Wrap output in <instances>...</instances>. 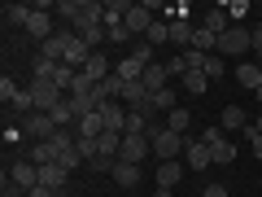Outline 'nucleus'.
<instances>
[{
    "mask_svg": "<svg viewBox=\"0 0 262 197\" xmlns=\"http://www.w3.org/2000/svg\"><path fill=\"white\" fill-rule=\"evenodd\" d=\"M57 13H61V18H70L75 22L79 31H88V27H105V5L101 0H61V5H57Z\"/></svg>",
    "mask_w": 262,
    "mask_h": 197,
    "instance_id": "nucleus-1",
    "label": "nucleus"
},
{
    "mask_svg": "<svg viewBox=\"0 0 262 197\" xmlns=\"http://www.w3.org/2000/svg\"><path fill=\"white\" fill-rule=\"evenodd\" d=\"M27 92H31V105H35V114H48V110H57V105L66 101L61 88H57L53 79H31Z\"/></svg>",
    "mask_w": 262,
    "mask_h": 197,
    "instance_id": "nucleus-2",
    "label": "nucleus"
},
{
    "mask_svg": "<svg viewBox=\"0 0 262 197\" xmlns=\"http://www.w3.org/2000/svg\"><path fill=\"white\" fill-rule=\"evenodd\" d=\"M184 149H188V136H175V131H166V127L153 136V153H158V162H175Z\"/></svg>",
    "mask_w": 262,
    "mask_h": 197,
    "instance_id": "nucleus-3",
    "label": "nucleus"
},
{
    "mask_svg": "<svg viewBox=\"0 0 262 197\" xmlns=\"http://www.w3.org/2000/svg\"><path fill=\"white\" fill-rule=\"evenodd\" d=\"M57 131H61V127H57V123L48 119V114H27V119H22V136H31V141H35V145L53 141Z\"/></svg>",
    "mask_w": 262,
    "mask_h": 197,
    "instance_id": "nucleus-4",
    "label": "nucleus"
},
{
    "mask_svg": "<svg viewBox=\"0 0 262 197\" xmlns=\"http://www.w3.org/2000/svg\"><path fill=\"white\" fill-rule=\"evenodd\" d=\"M249 27H232L223 40H219V57H245L249 53Z\"/></svg>",
    "mask_w": 262,
    "mask_h": 197,
    "instance_id": "nucleus-5",
    "label": "nucleus"
},
{
    "mask_svg": "<svg viewBox=\"0 0 262 197\" xmlns=\"http://www.w3.org/2000/svg\"><path fill=\"white\" fill-rule=\"evenodd\" d=\"M153 141L149 136H122V149H118V162H131V167H140L144 158H149Z\"/></svg>",
    "mask_w": 262,
    "mask_h": 197,
    "instance_id": "nucleus-6",
    "label": "nucleus"
},
{
    "mask_svg": "<svg viewBox=\"0 0 262 197\" xmlns=\"http://www.w3.org/2000/svg\"><path fill=\"white\" fill-rule=\"evenodd\" d=\"M53 5H35V13H31V22H27V35H35L39 44H44V40H53L57 31H53Z\"/></svg>",
    "mask_w": 262,
    "mask_h": 197,
    "instance_id": "nucleus-7",
    "label": "nucleus"
},
{
    "mask_svg": "<svg viewBox=\"0 0 262 197\" xmlns=\"http://www.w3.org/2000/svg\"><path fill=\"white\" fill-rule=\"evenodd\" d=\"M184 167H188V171H206V167H214V153H210V145H206V141H188V149H184Z\"/></svg>",
    "mask_w": 262,
    "mask_h": 197,
    "instance_id": "nucleus-8",
    "label": "nucleus"
},
{
    "mask_svg": "<svg viewBox=\"0 0 262 197\" xmlns=\"http://www.w3.org/2000/svg\"><path fill=\"white\" fill-rule=\"evenodd\" d=\"M101 123H105V131L122 136V131H127V105L122 101H105L101 105Z\"/></svg>",
    "mask_w": 262,
    "mask_h": 197,
    "instance_id": "nucleus-9",
    "label": "nucleus"
},
{
    "mask_svg": "<svg viewBox=\"0 0 262 197\" xmlns=\"http://www.w3.org/2000/svg\"><path fill=\"white\" fill-rule=\"evenodd\" d=\"M9 180H13L18 188H35V184H39V167H35L31 158H18V162L9 167Z\"/></svg>",
    "mask_w": 262,
    "mask_h": 197,
    "instance_id": "nucleus-10",
    "label": "nucleus"
},
{
    "mask_svg": "<svg viewBox=\"0 0 262 197\" xmlns=\"http://www.w3.org/2000/svg\"><path fill=\"white\" fill-rule=\"evenodd\" d=\"M144 70H149V66H144V62H140L136 53H127V57H122L118 66H114V75H118L122 84H140V79H144Z\"/></svg>",
    "mask_w": 262,
    "mask_h": 197,
    "instance_id": "nucleus-11",
    "label": "nucleus"
},
{
    "mask_svg": "<svg viewBox=\"0 0 262 197\" xmlns=\"http://www.w3.org/2000/svg\"><path fill=\"white\" fill-rule=\"evenodd\" d=\"M79 75H88V79H92V84H105V79L114 75V66H110V57H105L101 48H96V53L88 57V66H83V70H79Z\"/></svg>",
    "mask_w": 262,
    "mask_h": 197,
    "instance_id": "nucleus-12",
    "label": "nucleus"
},
{
    "mask_svg": "<svg viewBox=\"0 0 262 197\" xmlns=\"http://www.w3.org/2000/svg\"><path fill=\"white\" fill-rule=\"evenodd\" d=\"M149 27H153V9H149V5H131L127 31H131V35H149Z\"/></svg>",
    "mask_w": 262,
    "mask_h": 197,
    "instance_id": "nucleus-13",
    "label": "nucleus"
},
{
    "mask_svg": "<svg viewBox=\"0 0 262 197\" xmlns=\"http://www.w3.org/2000/svg\"><path fill=\"white\" fill-rule=\"evenodd\" d=\"M66 180H70V171H66L61 162H48V167H39V184H44V188H53V193H61V188H66Z\"/></svg>",
    "mask_w": 262,
    "mask_h": 197,
    "instance_id": "nucleus-14",
    "label": "nucleus"
},
{
    "mask_svg": "<svg viewBox=\"0 0 262 197\" xmlns=\"http://www.w3.org/2000/svg\"><path fill=\"white\" fill-rule=\"evenodd\" d=\"M219 127H223V131H245V127H249V114H245L241 105H223V114H219Z\"/></svg>",
    "mask_w": 262,
    "mask_h": 197,
    "instance_id": "nucleus-15",
    "label": "nucleus"
},
{
    "mask_svg": "<svg viewBox=\"0 0 262 197\" xmlns=\"http://www.w3.org/2000/svg\"><path fill=\"white\" fill-rule=\"evenodd\" d=\"M184 171H188V167H184L179 158H175V162H158V188H175L179 180H184Z\"/></svg>",
    "mask_w": 262,
    "mask_h": 197,
    "instance_id": "nucleus-16",
    "label": "nucleus"
},
{
    "mask_svg": "<svg viewBox=\"0 0 262 197\" xmlns=\"http://www.w3.org/2000/svg\"><path fill=\"white\" fill-rule=\"evenodd\" d=\"M201 27H206L210 35H219V40H223L227 31H232V18H227V13H223V5H219V9H210L206 18H201Z\"/></svg>",
    "mask_w": 262,
    "mask_h": 197,
    "instance_id": "nucleus-17",
    "label": "nucleus"
},
{
    "mask_svg": "<svg viewBox=\"0 0 262 197\" xmlns=\"http://www.w3.org/2000/svg\"><path fill=\"white\" fill-rule=\"evenodd\" d=\"M192 35H196V27L188 18L170 22V44H175V48H184V53H188V48H192Z\"/></svg>",
    "mask_w": 262,
    "mask_h": 197,
    "instance_id": "nucleus-18",
    "label": "nucleus"
},
{
    "mask_svg": "<svg viewBox=\"0 0 262 197\" xmlns=\"http://www.w3.org/2000/svg\"><path fill=\"white\" fill-rule=\"evenodd\" d=\"M110 175H114L118 188H136V184H140V167H131V162H114Z\"/></svg>",
    "mask_w": 262,
    "mask_h": 197,
    "instance_id": "nucleus-19",
    "label": "nucleus"
},
{
    "mask_svg": "<svg viewBox=\"0 0 262 197\" xmlns=\"http://www.w3.org/2000/svg\"><path fill=\"white\" fill-rule=\"evenodd\" d=\"M166 79H170V75H166V66H162V62H153L149 70H144V79H140V84H144V92L153 96V92H162V88H166Z\"/></svg>",
    "mask_w": 262,
    "mask_h": 197,
    "instance_id": "nucleus-20",
    "label": "nucleus"
},
{
    "mask_svg": "<svg viewBox=\"0 0 262 197\" xmlns=\"http://www.w3.org/2000/svg\"><path fill=\"white\" fill-rule=\"evenodd\" d=\"M31 13H35V5H5V27H22L27 31Z\"/></svg>",
    "mask_w": 262,
    "mask_h": 197,
    "instance_id": "nucleus-21",
    "label": "nucleus"
},
{
    "mask_svg": "<svg viewBox=\"0 0 262 197\" xmlns=\"http://www.w3.org/2000/svg\"><path fill=\"white\" fill-rule=\"evenodd\" d=\"M188 123H192V114H188L184 105H175V110L166 114V131H175V136H188Z\"/></svg>",
    "mask_w": 262,
    "mask_h": 197,
    "instance_id": "nucleus-22",
    "label": "nucleus"
},
{
    "mask_svg": "<svg viewBox=\"0 0 262 197\" xmlns=\"http://www.w3.org/2000/svg\"><path fill=\"white\" fill-rule=\"evenodd\" d=\"M206 88H210L206 70H188V75H184V92L188 96H206Z\"/></svg>",
    "mask_w": 262,
    "mask_h": 197,
    "instance_id": "nucleus-23",
    "label": "nucleus"
},
{
    "mask_svg": "<svg viewBox=\"0 0 262 197\" xmlns=\"http://www.w3.org/2000/svg\"><path fill=\"white\" fill-rule=\"evenodd\" d=\"M236 79H241L245 88H253V92H258V84H262V66H253V62H241V66H236Z\"/></svg>",
    "mask_w": 262,
    "mask_h": 197,
    "instance_id": "nucleus-24",
    "label": "nucleus"
},
{
    "mask_svg": "<svg viewBox=\"0 0 262 197\" xmlns=\"http://www.w3.org/2000/svg\"><path fill=\"white\" fill-rule=\"evenodd\" d=\"M210 153H214V162H219V167H227V162H236V145L227 141V136H219V141L210 145Z\"/></svg>",
    "mask_w": 262,
    "mask_h": 197,
    "instance_id": "nucleus-25",
    "label": "nucleus"
},
{
    "mask_svg": "<svg viewBox=\"0 0 262 197\" xmlns=\"http://www.w3.org/2000/svg\"><path fill=\"white\" fill-rule=\"evenodd\" d=\"M127 13H131V0H105V27L110 22H127Z\"/></svg>",
    "mask_w": 262,
    "mask_h": 197,
    "instance_id": "nucleus-26",
    "label": "nucleus"
},
{
    "mask_svg": "<svg viewBox=\"0 0 262 197\" xmlns=\"http://www.w3.org/2000/svg\"><path fill=\"white\" fill-rule=\"evenodd\" d=\"M149 44H170V22L166 18H153V27H149Z\"/></svg>",
    "mask_w": 262,
    "mask_h": 197,
    "instance_id": "nucleus-27",
    "label": "nucleus"
},
{
    "mask_svg": "<svg viewBox=\"0 0 262 197\" xmlns=\"http://www.w3.org/2000/svg\"><path fill=\"white\" fill-rule=\"evenodd\" d=\"M53 84H57V88H75V84H79V70H75V66H66V62H61V66L53 70Z\"/></svg>",
    "mask_w": 262,
    "mask_h": 197,
    "instance_id": "nucleus-28",
    "label": "nucleus"
},
{
    "mask_svg": "<svg viewBox=\"0 0 262 197\" xmlns=\"http://www.w3.org/2000/svg\"><path fill=\"white\" fill-rule=\"evenodd\" d=\"M175 105H179V96H175V88H170V84L162 88V92H153V110H166V114H170Z\"/></svg>",
    "mask_w": 262,
    "mask_h": 197,
    "instance_id": "nucleus-29",
    "label": "nucleus"
},
{
    "mask_svg": "<svg viewBox=\"0 0 262 197\" xmlns=\"http://www.w3.org/2000/svg\"><path fill=\"white\" fill-rule=\"evenodd\" d=\"M48 119H53V123H57V127H70V123H75V119H79V114H75V110H70V101H61V105H57V110H48Z\"/></svg>",
    "mask_w": 262,
    "mask_h": 197,
    "instance_id": "nucleus-30",
    "label": "nucleus"
},
{
    "mask_svg": "<svg viewBox=\"0 0 262 197\" xmlns=\"http://www.w3.org/2000/svg\"><path fill=\"white\" fill-rule=\"evenodd\" d=\"M206 62H210V53H196V48H188V53H184V75H188V70H206Z\"/></svg>",
    "mask_w": 262,
    "mask_h": 197,
    "instance_id": "nucleus-31",
    "label": "nucleus"
},
{
    "mask_svg": "<svg viewBox=\"0 0 262 197\" xmlns=\"http://www.w3.org/2000/svg\"><path fill=\"white\" fill-rule=\"evenodd\" d=\"M79 35L88 40V48H101V44H110V31H105V27H88V31H79Z\"/></svg>",
    "mask_w": 262,
    "mask_h": 197,
    "instance_id": "nucleus-32",
    "label": "nucleus"
},
{
    "mask_svg": "<svg viewBox=\"0 0 262 197\" xmlns=\"http://www.w3.org/2000/svg\"><path fill=\"white\" fill-rule=\"evenodd\" d=\"M18 92H22V88H18V84H13V79H9V75L0 79V101H5V105H13V101H18Z\"/></svg>",
    "mask_w": 262,
    "mask_h": 197,
    "instance_id": "nucleus-33",
    "label": "nucleus"
},
{
    "mask_svg": "<svg viewBox=\"0 0 262 197\" xmlns=\"http://www.w3.org/2000/svg\"><path fill=\"white\" fill-rule=\"evenodd\" d=\"M105 31H110V44H127V40H131L127 22H110V27H105Z\"/></svg>",
    "mask_w": 262,
    "mask_h": 197,
    "instance_id": "nucleus-34",
    "label": "nucleus"
},
{
    "mask_svg": "<svg viewBox=\"0 0 262 197\" xmlns=\"http://www.w3.org/2000/svg\"><path fill=\"white\" fill-rule=\"evenodd\" d=\"M206 79H210V84H219V79H223V57H210V62H206Z\"/></svg>",
    "mask_w": 262,
    "mask_h": 197,
    "instance_id": "nucleus-35",
    "label": "nucleus"
},
{
    "mask_svg": "<svg viewBox=\"0 0 262 197\" xmlns=\"http://www.w3.org/2000/svg\"><path fill=\"white\" fill-rule=\"evenodd\" d=\"M223 13L232 18V27H236V22H241L245 13H249V5H245V0H232V5H223Z\"/></svg>",
    "mask_w": 262,
    "mask_h": 197,
    "instance_id": "nucleus-36",
    "label": "nucleus"
},
{
    "mask_svg": "<svg viewBox=\"0 0 262 197\" xmlns=\"http://www.w3.org/2000/svg\"><path fill=\"white\" fill-rule=\"evenodd\" d=\"M61 62H48V57H35V79H53V70Z\"/></svg>",
    "mask_w": 262,
    "mask_h": 197,
    "instance_id": "nucleus-37",
    "label": "nucleus"
},
{
    "mask_svg": "<svg viewBox=\"0 0 262 197\" xmlns=\"http://www.w3.org/2000/svg\"><path fill=\"white\" fill-rule=\"evenodd\" d=\"M249 44H253V57L262 62V22H253V27H249Z\"/></svg>",
    "mask_w": 262,
    "mask_h": 197,
    "instance_id": "nucleus-38",
    "label": "nucleus"
},
{
    "mask_svg": "<svg viewBox=\"0 0 262 197\" xmlns=\"http://www.w3.org/2000/svg\"><path fill=\"white\" fill-rule=\"evenodd\" d=\"M166 75H170V79H175V75H184V53H179V57H170V62H166Z\"/></svg>",
    "mask_w": 262,
    "mask_h": 197,
    "instance_id": "nucleus-39",
    "label": "nucleus"
},
{
    "mask_svg": "<svg viewBox=\"0 0 262 197\" xmlns=\"http://www.w3.org/2000/svg\"><path fill=\"white\" fill-rule=\"evenodd\" d=\"M88 167H92V171H114V158H101V153H96V158L88 162Z\"/></svg>",
    "mask_w": 262,
    "mask_h": 197,
    "instance_id": "nucleus-40",
    "label": "nucleus"
},
{
    "mask_svg": "<svg viewBox=\"0 0 262 197\" xmlns=\"http://www.w3.org/2000/svg\"><path fill=\"white\" fill-rule=\"evenodd\" d=\"M0 197H27V188H18L13 180H5V193H0Z\"/></svg>",
    "mask_w": 262,
    "mask_h": 197,
    "instance_id": "nucleus-41",
    "label": "nucleus"
},
{
    "mask_svg": "<svg viewBox=\"0 0 262 197\" xmlns=\"http://www.w3.org/2000/svg\"><path fill=\"white\" fill-rule=\"evenodd\" d=\"M201 197H227V188L223 184H206V188H201Z\"/></svg>",
    "mask_w": 262,
    "mask_h": 197,
    "instance_id": "nucleus-42",
    "label": "nucleus"
},
{
    "mask_svg": "<svg viewBox=\"0 0 262 197\" xmlns=\"http://www.w3.org/2000/svg\"><path fill=\"white\" fill-rule=\"evenodd\" d=\"M27 197H57L53 188H44V184H35V188H27Z\"/></svg>",
    "mask_w": 262,
    "mask_h": 197,
    "instance_id": "nucleus-43",
    "label": "nucleus"
},
{
    "mask_svg": "<svg viewBox=\"0 0 262 197\" xmlns=\"http://www.w3.org/2000/svg\"><path fill=\"white\" fill-rule=\"evenodd\" d=\"M249 136V145H253V158H262V136H253V131H245Z\"/></svg>",
    "mask_w": 262,
    "mask_h": 197,
    "instance_id": "nucleus-44",
    "label": "nucleus"
},
{
    "mask_svg": "<svg viewBox=\"0 0 262 197\" xmlns=\"http://www.w3.org/2000/svg\"><path fill=\"white\" fill-rule=\"evenodd\" d=\"M245 131H253V136H262V114H258V119H253V123H249Z\"/></svg>",
    "mask_w": 262,
    "mask_h": 197,
    "instance_id": "nucleus-45",
    "label": "nucleus"
},
{
    "mask_svg": "<svg viewBox=\"0 0 262 197\" xmlns=\"http://www.w3.org/2000/svg\"><path fill=\"white\" fill-rule=\"evenodd\" d=\"M153 197H175V193H170V188H158V193H153Z\"/></svg>",
    "mask_w": 262,
    "mask_h": 197,
    "instance_id": "nucleus-46",
    "label": "nucleus"
},
{
    "mask_svg": "<svg viewBox=\"0 0 262 197\" xmlns=\"http://www.w3.org/2000/svg\"><path fill=\"white\" fill-rule=\"evenodd\" d=\"M253 96H258V101H262V84H258V92H253Z\"/></svg>",
    "mask_w": 262,
    "mask_h": 197,
    "instance_id": "nucleus-47",
    "label": "nucleus"
},
{
    "mask_svg": "<svg viewBox=\"0 0 262 197\" xmlns=\"http://www.w3.org/2000/svg\"><path fill=\"white\" fill-rule=\"evenodd\" d=\"M253 13H258V18H262V5H258V9H253Z\"/></svg>",
    "mask_w": 262,
    "mask_h": 197,
    "instance_id": "nucleus-48",
    "label": "nucleus"
}]
</instances>
